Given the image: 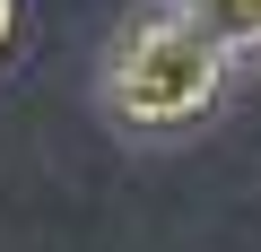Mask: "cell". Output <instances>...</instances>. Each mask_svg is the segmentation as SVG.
<instances>
[{"mask_svg":"<svg viewBox=\"0 0 261 252\" xmlns=\"http://www.w3.org/2000/svg\"><path fill=\"white\" fill-rule=\"evenodd\" d=\"M226 78H235V52L174 0L140 9L105 52V104L122 131H192L218 113Z\"/></svg>","mask_w":261,"mask_h":252,"instance_id":"obj_1","label":"cell"},{"mask_svg":"<svg viewBox=\"0 0 261 252\" xmlns=\"http://www.w3.org/2000/svg\"><path fill=\"white\" fill-rule=\"evenodd\" d=\"M174 9H192V18L235 52V61H252V52H261V0H174Z\"/></svg>","mask_w":261,"mask_h":252,"instance_id":"obj_2","label":"cell"},{"mask_svg":"<svg viewBox=\"0 0 261 252\" xmlns=\"http://www.w3.org/2000/svg\"><path fill=\"white\" fill-rule=\"evenodd\" d=\"M9 35H18V0H0V52H9Z\"/></svg>","mask_w":261,"mask_h":252,"instance_id":"obj_3","label":"cell"}]
</instances>
